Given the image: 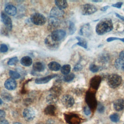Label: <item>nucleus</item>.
Wrapping results in <instances>:
<instances>
[{"instance_id": "34", "label": "nucleus", "mask_w": 124, "mask_h": 124, "mask_svg": "<svg viewBox=\"0 0 124 124\" xmlns=\"http://www.w3.org/2000/svg\"><path fill=\"white\" fill-rule=\"evenodd\" d=\"M1 96L3 98V99L5 100H6L7 101H10L12 98V96L10 95V94H9L7 92H5L2 94H1Z\"/></svg>"}, {"instance_id": "9", "label": "nucleus", "mask_w": 124, "mask_h": 124, "mask_svg": "<svg viewBox=\"0 0 124 124\" xmlns=\"http://www.w3.org/2000/svg\"><path fill=\"white\" fill-rule=\"evenodd\" d=\"M1 18L2 22L4 23L6 28L9 30H11L12 28V22L11 19L4 12L1 13Z\"/></svg>"}, {"instance_id": "27", "label": "nucleus", "mask_w": 124, "mask_h": 124, "mask_svg": "<svg viewBox=\"0 0 124 124\" xmlns=\"http://www.w3.org/2000/svg\"><path fill=\"white\" fill-rule=\"evenodd\" d=\"M57 100V97L54 94H49L46 97V102L49 104L55 103Z\"/></svg>"}, {"instance_id": "18", "label": "nucleus", "mask_w": 124, "mask_h": 124, "mask_svg": "<svg viewBox=\"0 0 124 124\" xmlns=\"http://www.w3.org/2000/svg\"><path fill=\"white\" fill-rule=\"evenodd\" d=\"M45 68V64L40 62H37L33 63L32 68L34 71L36 72H42L44 70Z\"/></svg>"}, {"instance_id": "23", "label": "nucleus", "mask_w": 124, "mask_h": 124, "mask_svg": "<svg viewBox=\"0 0 124 124\" xmlns=\"http://www.w3.org/2000/svg\"><path fill=\"white\" fill-rule=\"evenodd\" d=\"M59 23L60 22L57 18L53 17H50L48 21V24L50 26V27H53L54 28H57L59 26Z\"/></svg>"}, {"instance_id": "22", "label": "nucleus", "mask_w": 124, "mask_h": 124, "mask_svg": "<svg viewBox=\"0 0 124 124\" xmlns=\"http://www.w3.org/2000/svg\"><path fill=\"white\" fill-rule=\"evenodd\" d=\"M55 3L57 7L62 10L66 8L68 6L67 1L64 0H56L55 1Z\"/></svg>"}, {"instance_id": "16", "label": "nucleus", "mask_w": 124, "mask_h": 124, "mask_svg": "<svg viewBox=\"0 0 124 124\" xmlns=\"http://www.w3.org/2000/svg\"><path fill=\"white\" fill-rule=\"evenodd\" d=\"M46 45L49 48H56L58 46V42L54 41L51 37L50 35H48L45 41Z\"/></svg>"}, {"instance_id": "7", "label": "nucleus", "mask_w": 124, "mask_h": 124, "mask_svg": "<svg viewBox=\"0 0 124 124\" xmlns=\"http://www.w3.org/2000/svg\"><path fill=\"white\" fill-rule=\"evenodd\" d=\"M61 102L62 105L66 108H70L74 104L75 100L71 95L65 94L62 97Z\"/></svg>"}, {"instance_id": "4", "label": "nucleus", "mask_w": 124, "mask_h": 124, "mask_svg": "<svg viewBox=\"0 0 124 124\" xmlns=\"http://www.w3.org/2000/svg\"><path fill=\"white\" fill-rule=\"evenodd\" d=\"M31 20L34 24L39 26H42L46 22V18L45 16L40 13H34L31 15Z\"/></svg>"}, {"instance_id": "48", "label": "nucleus", "mask_w": 124, "mask_h": 124, "mask_svg": "<svg viewBox=\"0 0 124 124\" xmlns=\"http://www.w3.org/2000/svg\"></svg>"}, {"instance_id": "44", "label": "nucleus", "mask_w": 124, "mask_h": 124, "mask_svg": "<svg viewBox=\"0 0 124 124\" xmlns=\"http://www.w3.org/2000/svg\"><path fill=\"white\" fill-rule=\"evenodd\" d=\"M109 8V6H104L103 7H102L101 9H100V10L102 11H106L108 8Z\"/></svg>"}, {"instance_id": "12", "label": "nucleus", "mask_w": 124, "mask_h": 124, "mask_svg": "<svg viewBox=\"0 0 124 124\" xmlns=\"http://www.w3.org/2000/svg\"><path fill=\"white\" fill-rule=\"evenodd\" d=\"M101 81V78L99 76H95L90 80V86L94 90H97Z\"/></svg>"}, {"instance_id": "17", "label": "nucleus", "mask_w": 124, "mask_h": 124, "mask_svg": "<svg viewBox=\"0 0 124 124\" xmlns=\"http://www.w3.org/2000/svg\"><path fill=\"white\" fill-rule=\"evenodd\" d=\"M5 12L10 16H15L17 12L16 8L12 4L7 5L5 8Z\"/></svg>"}, {"instance_id": "38", "label": "nucleus", "mask_w": 124, "mask_h": 124, "mask_svg": "<svg viewBox=\"0 0 124 124\" xmlns=\"http://www.w3.org/2000/svg\"><path fill=\"white\" fill-rule=\"evenodd\" d=\"M123 5V2H118L115 4H112L111 6L112 7H116V8H121L122 6Z\"/></svg>"}, {"instance_id": "3", "label": "nucleus", "mask_w": 124, "mask_h": 124, "mask_svg": "<svg viewBox=\"0 0 124 124\" xmlns=\"http://www.w3.org/2000/svg\"><path fill=\"white\" fill-rule=\"evenodd\" d=\"M85 100L90 108L94 109L97 106V101L95 98V93L93 92L88 91L87 92Z\"/></svg>"}, {"instance_id": "8", "label": "nucleus", "mask_w": 124, "mask_h": 124, "mask_svg": "<svg viewBox=\"0 0 124 124\" xmlns=\"http://www.w3.org/2000/svg\"><path fill=\"white\" fill-rule=\"evenodd\" d=\"M25 120L27 121H31L35 117V111L31 108H26L23 112Z\"/></svg>"}, {"instance_id": "45", "label": "nucleus", "mask_w": 124, "mask_h": 124, "mask_svg": "<svg viewBox=\"0 0 124 124\" xmlns=\"http://www.w3.org/2000/svg\"><path fill=\"white\" fill-rule=\"evenodd\" d=\"M93 2H101L102 0H92Z\"/></svg>"}, {"instance_id": "15", "label": "nucleus", "mask_w": 124, "mask_h": 124, "mask_svg": "<svg viewBox=\"0 0 124 124\" xmlns=\"http://www.w3.org/2000/svg\"><path fill=\"white\" fill-rule=\"evenodd\" d=\"M113 108L117 111H121L124 109V100L119 99L115 100L113 103Z\"/></svg>"}, {"instance_id": "13", "label": "nucleus", "mask_w": 124, "mask_h": 124, "mask_svg": "<svg viewBox=\"0 0 124 124\" xmlns=\"http://www.w3.org/2000/svg\"><path fill=\"white\" fill-rule=\"evenodd\" d=\"M16 81L12 78H8L7 79L4 83L5 88L8 90H13L16 87Z\"/></svg>"}, {"instance_id": "5", "label": "nucleus", "mask_w": 124, "mask_h": 124, "mask_svg": "<svg viewBox=\"0 0 124 124\" xmlns=\"http://www.w3.org/2000/svg\"><path fill=\"white\" fill-rule=\"evenodd\" d=\"M97 8L93 4H85L81 6V12L83 15H90L94 13Z\"/></svg>"}, {"instance_id": "39", "label": "nucleus", "mask_w": 124, "mask_h": 124, "mask_svg": "<svg viewBox=\"0 0 124 124\" xmlns=\"http://www.w3.org/2000/svg\"><path fill=\"white\" fill-rule=\"evenodd\" d=\"M81 69H82V66L79 63L77 64L74 68V70L75 71H78L80 70H81Z\"/></svg>"}, {"instance_id": "1", "label": "nucleus", "mask_w": 124, "mask_h": 124, "mask_svg": "<svg viewBox=\"0 0 124 124\" xmlns=\"http://www.w3.org/2000/svg\"><path fill=\"white\" fill-rule=\"evenodd\" d=\"M113 29L112 20L108 18L102 19L96 25L95 31L97 34L103 35L110 31Z\"/></svg>"}, {"instance_id": "28", "label": "nucleus", "mask_w": 124, "mask_h": 124, "mask_svg": "<svg viewBox=\"0 0 124 124\" xmlns=\"http://www.w3.org/2000/svg\"><path fill=\"white\" fill-rule=\"evenodd\" d=\"M75 78V75L73 73H70L63 77V80L65 82H70L72 81Z\"/></svg>"}, {"instance_id": "47", "label": "nucleus", "mask_w": 124, "mask_h": 124, "mask_svg": "<svg viewBox=\"0 0 124 124\" xmlns=\"http://www.w3.org/2000/svg\"><path fill=\"white\" fill-rule=\"evenodd\" d=\"M1 104H2V100L0 98V105Z\"/></svg>"}, {"instance_id": "14", "label": "nucleus", "mask_w": 124, "mask_h": 124, "mask_svg": "<svg viewBox=\"0 0 124 124\" xmlns=\"http://www.w3.org/2000/svg\"><path fill=\"white\" fill-rule=\"evenodd\" d=\"M57 76L56 74H53L51 75H49L45 77H42L41 78H36L35 80V82L38 84H45L48 82L51 79L56 77Z\"/></svg>"}, {"instance_id": "37", "label": "nucleus", "mask_w": 124, "mask_h": 124, "mask_svg": "<svg viewBox=\"0 0 124 124\" xmlns=\"http://www.w3.org/2000/svg\"><path fill=\"white\" fill-rule=\"evenodd\" d=\"M84 114L86 115H89L91 114V109L88 106H86L84 108Z\"/></svg>"}, {"instance_id": "2", "label": "nucleus", "mask_w": 124, "mask_h": 124, "mask_svg": "<svg viewBox=\"0 0 124 124\" xmlns=\"http://www.w3.org/2000/svg\"><path fill=\"white\" fill-rule=\"evenodd\" d=\"M122 79L120 76L113 74L110 75L107 78L108 85L111 88H116L122 83Z\"/></svg>"}, {"instance_id": "36", "label": "nucleus", "mask_w": 124, "mask_h": 124, "mask_svg": "<svg viewBox=\"0 0 124 124\" xmlns=\"http://www.w3.org/2000/svg\"><path fill=\"white\" fill-rule=\"evenodd\" d=\"M104 110H105V107H104V106L102 104L99 103L97 107V111L99 113H103L104 111Z\"/></svg>"}, {"instance_id": "40", "label": "nucleus", "mask_w": 124, "mask_h": 124, "mask_svg": "<svg viewBox=\"0 0 124 124\" xmlns=\"http://www.w3.org/2000/svg\"><path fill=\"white\" fill-rule=\"evenodd\" d=\"M6 113L2 109H0V118L3 119L5 117Z\"/></svg>"}, {"instance_id": "33", "label": "nucleus", "mask_w": 124, "mask_h": 124, "mask_svg": "<svg viewBox=\"0 0 124 124\" xmlns=\"http://www.w3.org/2000/svg\"><path fill=\"white\" fill-rule=\"evenodd\" d=\"M100 69V67L94 64H91L89 67V69L93 73H95L98 71Z\"/></svg>"}, {"instance_id": "26", "label": "nucleus", "mask_w": 124, "mask_h": 124, "mask_svg": "<svg viewBox=\"0 0 124 124\" xmlns=\"http://www.w3.org/2000/svg\"><path fill=\"white\" fill-rule=\"evenodd\" d=\"M70 70H71V66L69 64H65L63 65L61 68V71L62 73L64 75H66L69 74Z\"/></svg>"}, {"instance_id": "30", "label": "nucleus", "mask_w": 124, "mask_h": 124, "mask_svg": "<svg viewBox=\"0 0 124 124\" xmlns=\"http://www.w3.org/2000/svg\"><path fill=\"white\" fill-rule=\"evenodd\" d=\"M110 120L114 123H117L120 120V117L119 116L118 114L117 113H114L110 115L109 116Z\"/></svg>"}, {"instance_id": "43", "label": "nucleus", "mask_w": 124, "mask_h": 124, "mask_svg": "<svg viewBox=\"0 0 124 124\" xmlns=\"http://www.w3.org/2000/svg\"><path fill=\"white\" fill-rule=\"evenodd\" d=\"M0 124H9V122L6 120H2L0 121Z\"/></svg>"}, {"instance_id": "11", "label": "nucleus", "mask_w": 124, "mask_h": 124, "mask_svg": "<svg viewBox=\"0 0 124 124\" xmlns=\"http://www.w3.org/2000/svg\"><path fill=\"white\" fill-rule=\"evenodd\" d=\"M64 15V11L60 9L57 7H54L52 8L50 12V17H53L55 18L60 17L63 16Z\"/></svg>"}, {"instance_id": "21", "label": "nucleus", "mask_w": 124, "mask_h": 124, "mask_svg": "<svg viewBox=\"0 0 124 124\" xmlns=\"http://www.w3.org/2000/svg\"><path fill=\"white\" fill-rule=\"evenodd\" d=\"M56 108L52 105L47 106L44 110V113L46 115H54L55 113Z\"/></svg>"}, {"instance_id": "25", "label": "nucleus", "mask_w": 124, "mask_h": 124, "mask_svg": "<svg viewBox=\"0 0 124 124\" xmlns=\"http://www.w3.org/2000/svg\"><path fill=\"white\" fill-rule=\"evenodd\" d=\"M77 39L78 40V43L77 44V45L83 47L84 48H87V42L85 40H84V39L77 36L76 37Z\"/></svg>"}, {"instance_id": "29", "label": "nucleus", "mask_w": 124, "mask_h": 124, "mask_svg": "<svg viewBox=\"0 0 124 124\" xmlns=\"http://www.w3.org/2000/svg\"><path fill=\"white\" fill-rule=\"evenodd\" d=\"M9 74L10 76L11 77V78H13L14 79H18L20 77V74L18 73H17L16 71H12V70H10L9 72Z\"/></svg>"}, {"instance_id": "41", "label": "nucleus", "mask_w": 124, "mask_h": 124, "mask_svg": "<svg viewBox=\"0 0 124 124\" xmlns=\"http://www.w3.org/2000/svg\"><path fill=\"white\" fill-rule=\"evenodd\" d=\"M119 58H120L121 60H122L123 61H124V50L122 51L119 54Z\"/></svg>"}, {"instance_id": "10", "label": "nucleus", "mask_w": 124, "mask_h": 124, "mask_svg": "<svg viewBox=\"0 0 124 124\" xmlns=\"http://www.w3.org/2000/svg\"><path fill=\"white\" fill-rule=\"evenodd\" d=\"M65 120L69 124H79L80 123V119L79 117L74 114L65 116Z\"/></svg>"}, {"instance_id": "19", "label": "nucleus", "mask_w": 124, "mask_h": 124, "mask_svg": "<svg viewBox=\"0 0 124 124\" xmlns=\"http://www.w3.org/2000/svg\"><path fill=\"white\" fill-rule=\"evenodd\" d=\"M20 63L22 65L28 67L32 64V60L29 56H24L20 60Z\"/></svg>"}, {"instance_id": "20", "label": "nucleus", "mask_w": 124, "mask_h": 124, "mask_svg": "<svg viewBox=\"0 0 124 124\" xmlns=\"http://www.w3.org/2000/svg\"><path fill=\"white\" fill-rule=\"evenodd\" d=\"M48 67L52 71H58L61 68V66L56 62H51L48 63Z\"/></svg>"}, {"instance_id": "31", "label": "nucleus", "mask_w": 124, "mask_h": 124, "mask_svg": "<svg viewBox=\"0 0 124 124\" xmlns=\"http://www.w3.org/2000/svg\"><path fill=\"white\" fill-rule=\"evenodd\" d=\"M18 62V59L17 57H14L11 58L8 62L7 64L9 65H14L16 64Z\"/></svg>"}, {"instance_id": "6", "label": "nucleus", "mask_w": 124, "mask_h": 124, "mask_svg": "<svg viewBox=\"0 0 124 124\" xmlns=\"http://www.w3.org/2000/svg\"><path fill=\"white\" fill-rule=\"evenodd\" d=\"M65 35L66 32L63 30H56L53 31L50 34L51 38L57 42L63 39Z\"/></svg>"}, {"instance_id": "46", "label": "nucleus", "mask_w": 124, "mask_h": 124, "mask_svg": "<svg viewBox=\"0 0 124 124\" xmlns=\"http://www.w3.org/2000/svg\"><path fill=\"white\" fill-rule=\"evenodd\" d=\"M13 124H22L19 122H16V123H14Z\"/></svg>"}, {"instance_id": "24", "label": "nucleus", "mask_w": 124, "mask_h": 124, "mask_svg": "<svg viewBox=\"0 0 124 124\" xmlns=\"http://www.w3.org/2000/svg\"><path fill=\"white\" fill-rule=\"evenodd\" d=\"M115 67L118 70H123L124 68V61L120 58L116 59L114 62Z\"/></svg>"}, {"instance_id": "32", "label": "nucleus", "mask_w": 124, "mask_h": 124, "mask_svg": "<svg viewBox=\"0 0 124 124\" xmlns=\"http://www.w3.org/2000/svg\"><path fill=\"white\" fill-rule=\"evenodd\" d=\"M76 27L75 24L72 22H70L69 26V33L70 34H73L76 31Z\"/></svg>"}, {"instance_id": "42", "label": "nucleus", "mask_w": 124, "mask_h": 124, "mask_svg": "<svg viewBox=\"0 0 124 124\" xmlns=\"http://www.w3.org/2000/svg\"><path fill=\"white\" fill-rule=\"evenodd\" d=\"M115 15H116V16H117V17H118V18H119L120 19H122V20H123V21H124V16H121V15H120L119 14H117V13H115Z\"/></svg>"}, {"instance_id": "35", "label": "nucleus", "mask_w": 124, "mask_h": 124, "mask_svg": "<svg viewBox=\"0 0 124 124\" xmlns=\"http://www.w3.org/2000/svg\"><path fill=\"white\" fill-rule=\"evenodd\" d=\"M8 46L5 44H1L0 46V52L4 53L8 51Z\"/></svg>"}]
</instances>
